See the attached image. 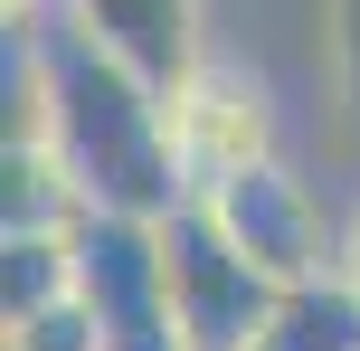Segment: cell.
<instances>
[{
    "label": "cell",
    "instance_id": "cell-4",
    "mask_svg": "<svg viewBox=\"0 0 360 351\" xmlns=\"http://www.w3.org/2000/svg\"><path fill=\"white\" fill-rule=\"evenodd\" d=\"M57 10H67L114 67H133L162 105L209 67V48H199V0H57Z\"/></svg>",
    "mask_w": 360,
    "mask_h": 351
},
{
    "label": "cell",
    "instance_id": "cell-3",
    "mask_svg": "<svg viewBox=\"0 0 360 351\" xmlns=\"http://www.w3.org/2000/svg\"><path fill=\"white\" fill-rule=\"evenodd\" d=\"M171 143H180V181H190V200H209L218 181H237L247 162L275 152V143H266V86H256L247 67H228V57H209V67L171 95Z\"/></svg>",
    "mask_w": 360,
    "mask_h": 351
},
{
    "label": "cell",
    "instance_id": "cell-7",
    "mask_svg": "<svg viewBox=\"0 0 360 351\" xmlns=\"http://www.w3.org/2000/svg\"><path fill=\"white\" fill-rule=\"evenodd\" d=\"M10 351H105V323L86 314V295H67V304H48V314L10 323Z\"/></svg>",
    "mask_w": 360,
    "mask_h": 351
},
{
    "label": "cell",
    "instance_id": "cell-8",
    "mask_svg": "<svg viewBox=\"0 0 360 351\" xmlns=\"http://www.w3.org/2000/svg\"><path fill=\"white\" fill-rule=\"evenodd\" d=\"M342 276H351V285H360V219H351V228H342Z\"/></svg>",
    "mask_w": 360,
    "mask_h": 351
},
{
    "label": "cell",
    "instance_id": "cell-2",
    "mask_svg": "<svg viewBox=\"0 0 360 351\" xmlns=\"http://www.w3.org/2000/svg\"><path fill=\"white\" fill-rule=\"evenodd\" d=\"M218 228H228L237 247H247L256 266H266L275 285H313V276H342V238H332V219H323V200H313V181L294 162H247L237 181H218L209 200Z\"/></svg>",
    "mask_w": 360,
    "mask_h": 351
},
{
    "label": "cell",
    "instance_id": "cell-1",
    "mask_svg": "<svg viewBox=\"0 0 360 351\" xmlns=\"http://www.w3.org/2000/svg\"><path fill=\"white\" fill-rule=\"evenodd\" d=\"M162 266H171V323L190 351H256L285 304V285L228 238L199 200H180L162 219Z\"/></svg>",
    "mask_w": 360,
    "mask_h": 351
},
{
    "label": "cell",
    "instance_id": "cell-6",
    "mask_svg": "<svg viewBox=\"0 0 360 351\" xmlns=\"http://www.w3.org/2000/svg\"><path fill=\"white\" fill-rule=\"evenodd\" d=\"M256 351H360V285L351 276H313V285H285L266 342Z\"/></svg>",
    "mask_w": 360,
    "mask_h": 351
},
{
    "label": "cell",
    "instance_id": "cell-5",
    "mask_svg": "<svg viewBox=\"0 0 360 351\" xmlns=\"http://www.w3.org/2000/svg\"><path fill=\"white\" fill-rule=\"evenodd\" d=\"M76 295V228H0V314L29 323Z\"/></svg>",
    "mask_w": 360,
    "mask_h": 351
}]
</instances>
